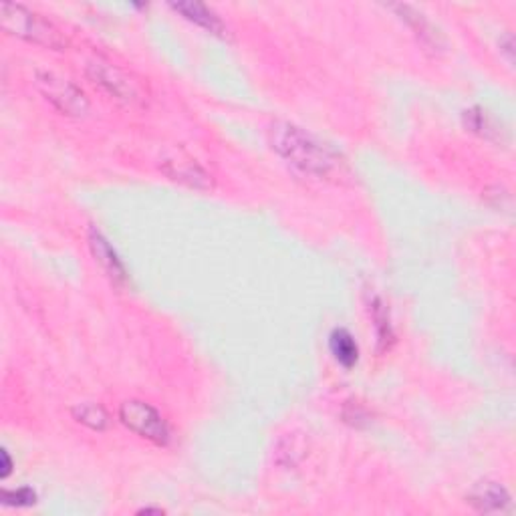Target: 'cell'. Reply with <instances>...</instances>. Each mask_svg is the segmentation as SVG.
<instances>
[{"mask_svg": "<svg viewBox=\"0 0 516 516\" xmlns=\"http://www.w3.org/2000/svg\"><path fill=\"white\" fill-rule=\"evenodd\" d=\"M268 135L273 150L301 176L329 180L341 176L346 168L337 151L295 123L277 122Z\"/></svg>", "mask_w": 516, "mask_h": 516, "instance_id": "1", "label": "cell"}, {"mask_svg": "<svg viewBox=\"0 0 516 516\" xmlns=\"http://www.w3.org/2000/svg\"><path fill=\"white\" fill-rule=\"evenodd\" d=\"M0 26H3L5 33L13 34V37L41 44V47L47 49L63 51L69 44L55 24L23 5H0Z\"/></svg>", "mask_w": 516, "mask_h": 516, "instance_id": "2", "label": "cell"}, {"mask_svg": "<svg viewBox=\"0 0 516 516\" xmlns=\"http://www.w3.org/2000/svg\"><path fill=\"white\" fill-rule=\"evenodd\" d=\"M34 83L41 95L55 107V110L63 115L69 117H85L89 113V99L81 89L71 83L69 79L61 77L53 71H37Z\"/></svg>", "mask_w": 516, "mask_h": 516, "instance_id": "3", "label": "cell"}, {"mask_svg": "<svg viewBox=\"0 0 516 516\" xmlns=\"http://www.w3.org/2000/svg\"><path fill=\"white\" fill-rule=\"evenodd\" d=\"M87 75L92 79V83L102 87L107 95L117 99L120 103L141 105L146 102V93H143V89L138 81L125 73V71H122L120 67L112 65V63L105 61L89 63Z\"/></svg>", "mask_w": 516, "mask_h": 516, "instance_id": "4", "label": "cell"}, {"mask_svg": "<svg viewBox=\"0 0 516 516\" xmlns=\"http://www.w3.org/2000/svg\"><path fill=\"white\" fill-rule=\"evenodd\" d=\"M120 420L125 428H130L143 440L156 443V446H168L170 442L168 424L164 418H161V414L156 410V407H151L150 404L140 400H130L122 404Z\"/></svg>", "mask_w": 516, "mask_h": 516, "instance_id": "5", "label": "cell"}, {"mask_svg": "<svg viewBox=\"0 0 516 516\" xmlns=\"http://www.w3.org/2000/svg\"><path fill=\"white\" fill-rule=\"evenodd\" d=\"M466 504L480 514H504L512 512V496L501 482L480 480L466 494Z\"/></svg>", "mask_w": 516, "mask_h": 516, "instance_id": "6", "label": "cell"}, {"mask_svg": "<svg viewBox=\"0 0 516 516\" xmlns=\"http://www.w3.org/2000/svg\"><path fill=\"white\" fill-rule=\"evenodd\" d=\"M160 168L170 180H174L178 184H184L194 190H202V192H208V190L214 188L212 176L208 174L196 160L184 156V153L182 156L164 160Z\"/></svg>", "mask_w": 516, "mask_h": 516, "instance_id": "7", "label": "cell"}, {"mask_svg": "<svg viewBox=\"0 0 516 516\" xmlns=\"http://www.w3.org/2000/svg\"><path fill=\"white\" fill-rule=\"evenodd\" d=\"M87 240H89V248L93 252L95 262L103 268L107 278H110L115 287L128 285V270H125L123 262L120 260V257H117V252L112 248L110 240L95 229L89 230Z\"/></svg>", "mask_w": 516, "mask_h": 516, "instance_id": "8", "label": "cell"}, {"mask_svg": "<svg viewBox=\"0 0 516 516\" xmlns=\"http://www.w3.org/2000/svg\"><path fill=\"white\" fill-rule=\"evenodd\" d=\"M394 11L400 13L402 19L410 24V29L415 33V37L424 44L425 51H432L433 55L446 51V39H443V34L436 29V24L425 19L420 11H415L410 5H397L394 6Z\"/></svg>", "mask_w": 516, "mask_h": 516, "instance_id": "9", "label": "cell"}, {"mask_svg": "<svg viewBox=\"0 0 516 516\" xmlns=\"http://www.w3.org/2000/svg\"><path fill=\"white\" fill-rule=\"evenodd\" d=\"M170 6L174 8L176 13L182 15L186 21L200 26V29L216 34V37H226V24L222 23L220 16L206 5L192 3V0H190V3H171Z\"/></svg>", "mask_w": 516, "mask_h": 516, "instance_id": "10", "label": "cell"}, {"mask_svg": "<svg viewBox=\"0 0 516 516\" xmlns=\"http://www.w3.org/2000/svg\"><path fill=\"white\" fill-rule=\"evenodd\" d=\"M329 347L333 357L337 359V364L346 369H351L357 364L359 359V347L353 335L346 329H335L329 337Z\"/></svg>", "mask_w": 516, "mask_h": 516, "instance_id": "11", "label": "cell"}, {"mask_svg": "<svg viewBox=\"0 0 516 516\" xmlns=\"http://www.w3.org/2000/svg\"><path fill=\"white\" fill-rule=\"evenodd\" d=\"M464 125L472 133L480 135V138L502 141V130L498 128V123L492 120L491 113H486L482 107H472V110L464 112Z\"/></svg>", "mask_w": 516, "mask_h": 516, "instance_id": "12", "label": "cell"}, {"mask_svg": "<svg viewBox=\"0 0 516 516\" xmlns=\"http://www.w3.org/2000/svg\"><path fill=\"white\" fill-rule=\"evenodd\" d=\"M73 418L79 424H83V425H87V428L97 430V432L105 430L107 424H110V415H107V412L103 410V407L97 405V404H81V405H77L75 410H73Z\"/></svg>", "mask_w": 516, "mask_h": 516, "instance_id": "13", "label": "cell"}, {"mask_svg": "<svg viewBox=\"0 0 516 516\" xmlns=\"http://www.w3.org/2000/svg\"><path fill=\"white\" fill-rule=\"evenodd\" d=\"M369 313H371V319L375 321L377 335H379V343H382L384 347H389V341L394 339V333H392V325H389L387 309H385V305H384L382 298H379V297L371 298Z\"/></svg>", "mask_w": 516, "mask_h": 516, "instance_id": "14", "label": "cell"}, {"mask_svg": "<svg viewBox=\"0 0 516 516\" xmlns=\"http://www.w3.org/2000/svg\"><path fill=\"white\" fill-rule=\"evenodd\" d=\"M37 502V494H34L33 488H19V491H5L3 492V504L6 506H16V509H21V506H33Z\"/></svg>", "mask_w": 516, "mask_h": 516, "instance_id": "15", "label": "cell"}, {"mask_svg": "<svg viewBox=\"0 0 516 516\" xmlns=\"http://www.w3.org/2000/svg\"><path fill=\"white\" fill-rule=\"evenodd\" d=\"M343 418H346V422H349L351 425H361V422H367V414L361 405L347 404L346 410H343Z\"/></svg>", "mask_w": 516, "mask_h": 516, "instance_id": "16", "label": "cell"}, {"mask_svg": "<svg viewBox=\"0 0 516 516\" xmlns=\"http://www.w3.org/2000/svg\"><path fill=\"white\" fill-rule=\"evenodd\" d=\"M501 51L506 55V61L514 63V39H512V34H506L504 39H501Z\"/></svg>", "mask_w": 516, "mask_h": 516, "instance_id": "17", "label": "cell"}, {"mask_svg": "<svg viewBox=\"0 0 516 516\" xmlns=\"http://www.w3.org/2000/svg\"><path fill=\"white\" fill-rule=\"evenodd\" d=\"M0 462H3V464H0V476L8 478V474L13 472V460L6 450H0Z\"/></svg>", "mask_w": 516, "mask_h": 516, "instance_id": "18", "label": "cell"}, {"mask_svg": "<svg viewBox=\"0 0 516 516\" xmlns=\"http://www.w3.org/2000/svg\"><path fill=\"white\" fill-rule=\"evenodd\" d=\"M138 514H164V511H161V509H151V506H148V509L138 511Z\"/></svg>", "mask_w": 516, "mask_h": 516, "instance_id": "19", "label": "cell"}]
</instances>
